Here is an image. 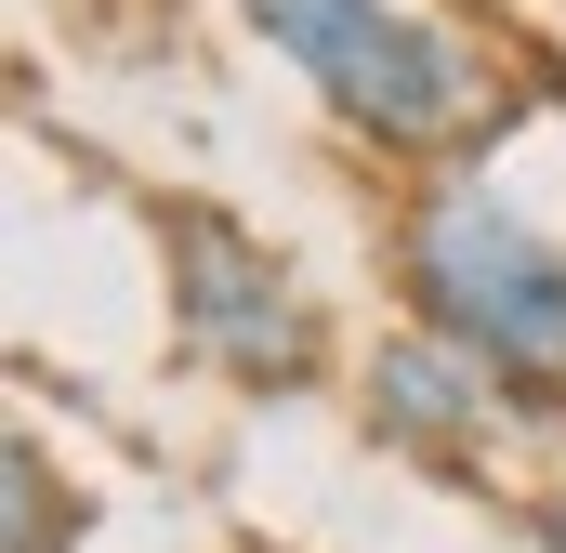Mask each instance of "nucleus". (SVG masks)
<instances>
[{"label":"nucleus","mask_w":566,"mask_h":553,"mask_svg":"<svg viewBox=\"0 0 566 553\" xmlns=\"http://www.w3.org/2000/svg\"><path fill=\"white\" fill-rule=\"evenodd\" d=\"M409 303L422 330L474 343L527 409H566V238H541L474 158L409 198Z\"/></svg>","instance_id":"nucleus-1"},{"label":"nucleus","mask_w":566,"mask_h":553,"mask_svg":"<svg viewBox=\"0 0 566 553\" xmlns=\"http://www.w3.org/2000/svg\"><path fill=\"white\" fill-rule=\"evenodd\" d=\"M238 13L329 93V119H356L369 145H409V158H422V145H448L461 106H474L461 40L422 27V13H396V0H238Z\"/></svg>","instance_id":"nucleus-2"},{"label":"nucleus","mask_w":566,"mask_h":553,"mask_svg":"<svg viewBox=\"0 0 566 553\" xmlns=\"http://www.w3.org/2000/svg\"><path fill=\"white\" fill-rule=\"evenodd\" d=\"M171 330L224 383H303L316 369V303L290 290L264 238H238L211 211H171Z\"/></svg>","instance_id":"nucleus-3"},{"label":"nucleus","mask_w":566,"mask_h":553,"mask_svg":"<svg viewBox=\"0 0 566 553\" xmlns=\"http://www.w3.org/2000/svg\"><path fill=\"white\" fill-rule=\"evenodd\" d=\"M514 409V383L474 356V343H448V330H396L382 356H369V421L396 435V448H422V461H474L488 435Z\"/></svg>","instance_id":"nucleus-4"}]
</instances>
